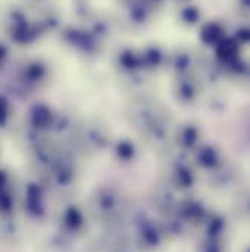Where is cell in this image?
I'll return each mask as SVG.
<instances>
[{
  "label": "cell",
  "instance_id": "6da1fadb",
  "mask_svg": "<svg viewBox=\"0 0 250 252\" xmlns=\"http://www.w3.org/2000/svg\"><path fill=\"white\" fill-rule=\"evenodd\" d=\"M7 116V104L3 98H0V124L6 119Z\"/></svg>",
  "mask_w": 250,
  "mask_h": 252
}]
</instances>
